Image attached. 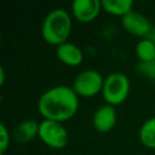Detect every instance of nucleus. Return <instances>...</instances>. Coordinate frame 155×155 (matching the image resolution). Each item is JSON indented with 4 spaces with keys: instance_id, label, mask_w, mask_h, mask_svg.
Instances as JSON below:
<instances>
[{
    "instance_id": "1",
    "label": "nucleus",
    "mask_w": 155,
    "mask_h": 155,
    "mask_svg": "<svg viewBox=\"0 0 155 155\" xmlns=\"http://www.w3.org/2000/svg\"><path fill=\"white\" fill-rule=\"evenodd\" d=\"M79 109V97L65 85L46 90L38 101V110L44 120L64 122L70 120Z\"/></svg>"
},
{
    "instance_id": "2",
    "label": "nucleus",
    "mask_w": 155,
    "mask_h": 155,
    "mask_svg": "<svg viewBox=\"0 0 155 155\" xmlns=\"http://www.w3.org/2000/svg\"><path fill=\"white\" fill-rule=\"evenodd\" d=\"M71 31V16L64 8H53L44 18L41 36L45 42L59 46L68 41Z\"/></svg>"
},
{
    "instance_id": "3",
    "label": "nucleus",
    "mask_w": 155,
    "mask_h": 155,
    "mask_svg": "<svg viewBox=\"0 0 155 155\" xmlns=\"http://www.w3.org/2000/svg\"><path fill=\"white\" fill-rule=\"evenodd\" d=\"M130 88L131 84L125 74L119 71L110 73L104 78L102 97L105 104L116 107L126 101L130 93Z\"/></svg>"
},
{
    "instance_id": "4",
    "label": "nucleus",
    "mask_w": 155,
    "mask_h": 155,
    "mask_svg": "<svg viewBox=\"0 0 155 155\" xmlns=\"http://www.w3.org/2000/svg\"><path fill=\"white\" fill-rule=\"evenodd\" d=\"M103 84L104 78L99 71L94 69H86L75 76L71 88L78 97L91 98L98 93H102Z\"/></svg>"
},
{
    "instance_id": "5",
    "label": "nucleus",
    "mask_w": 155,
    "mask_h": 155,
    "mask_svg": "<svg viewBox=\"0 0 155 155\" xmlns=\"http://www.w3.org/2000/svg\"><path fill=\"white\" fill-rule=\"evenodd\" d=\"M40 140L52 149H63L69 142V133L62 122L42 120L39 122Z\"/></svg>"
},
{
    "instance_id": "6",
    "label": "nucleus",
    "mask_w": 155,
    "mask_h": 155,
    "mask_svg": "<svg viewBox=\"0 0 155 155\" xmlns=\"http://www.w3.org/2000/svg\"><path fill=\"white\" fill-rule=\"evenodd\" d=\"M102 11L99 0H74L71 2V16L80 23L93 22Z\"/></svg>"
},
{
    "instance_id": "7",
    "label": "nucleus",
    "mask_w": 155,
    "mask_h": 155,
    "mask_svg": "<svg viewBox=\"0 0 155 155\" xmlns=\"http://www.w3.org/2000/svg\"><path fill=\"white\" fill-rule=\"evenodd\" d=\"M121 25L127 33L134 36H145L151 30L149 19L144 15L134 11H131L121 18Z\"/></svg>"
},
{
    "instance_id": "8",
    "label": "nucleus",
    "mask_w": 155,
    "mask_h": 155,
    "mask_svg": "<svg viewBox=\"0 0 155 155\" xmlns=\"http://www.w3.org/2000/svg\"><path fill=\"white\" fill-rule=\"evenodd\" d=\"M117 113L115 107L104 104L101 105L92 116V126L96 131L105 133L109 132L116 124Z\"/></svg>"
},
{
    "instance_id": "9",
    "label": "nucleus",
    "mask_w": 155,
    "mask_h": 155,
    "mask_svg": "<svg viewBox=\"0 0 155 155\" xmlns=\"http://www.w3.org/2000/svg\"><path fill=\"white\" fill-rule=\"evenodd\" d=\"M56 56L59 62L68 67H78L84 61V53L81 48L69 41L56 47Z\"/></svg>"
},
{
    "instance_id": "10",
    "label": "nucleus",
    "mask_w": 155,
    "mask_h": 155,
    "mask_svg": "<svg viewBox=\"0 0 155 155\" xmlns=\"http://www.w3.org/2000/svg\"><path fill=\"white\" fill-rule=\"evenodd\" d=\"M132 0H102V10L111 16L125 17L132 11Z\"/></svg>"
},
{
    "instance_id": "11",
    "label": "nucleus",
    "mask_w": 155,
    "mask_h": 155,
    "mask_svg": "<svg viewBox=\"0 0 155 155\" xmlns=\"http://www.w3.org/2000/svg\"><path fill=\"white\" fill-rule=\"evenodd\" d=\"M15 136L19 142H29L39 136V124L35 120H24L17 126Z\"/></svg>"
},
{
    "instance_id": "12",
    "label": "nucleus",
    "mask_w": 155,
    "mask_h": 155,
    "mask_svg": "<svg viewBox=\"0 0 155 155\" xmlns=\"http://www.w3.org/2000/svg\"><path fill=\"white\" fill-rule=\"evenodd\" d=\"M136 56L140 63H155V42L153 39H142L136 45Z\"/></svg>"
},
{
    "instance_id": "13",
    "label": "nucleus",
    "mask_w": 155,
    "mask_h": 155,
    "mask_svg": "<svg viewBox=\"0 0 155 155\" xmlns=\"http://www.w3.org/2000/svg\"><path fill=\"white\" fill-rule=\"evenodd\" d=\"M139 140L149 149H155V116L148 119L139 128Z\"/></svg>"
},
{
    "instance_id": "14",
    "label": "nucleus",
    "mask_w": 155,
    "mask_h": 155,
    "mask_svg": "<svg viewBox=\"0 0 155 155\" xmlns=\"http://www.w3.org/2000/svg\"><path fill=\"white\" fill-rule=\"evenodd\" d=\"M10 144V133L4 124H0V154H5Z\"/></svg>"
},
{
    "instance_id": "15",
    "label": "nucleus",
    "mask_w": 155,
    "mask_h": 155,
    "mask_svg": "<svg viewBox=\"0 0 155 155\" xmlns=\"http://www.w3.org/2000/svg\"><path fill=\"white\" fill-rule=\"evenodd\" d=\"M139 70L144 75H148L149 78H154L155 80V63H140Z\"/></svg>"
},
{
    "instance_id": "16",
    "label": "nucleus",
    "mask_w": 155,
    "mask_h": 155,
    "mask_svg": "<svg viewBox=\"0 0 155 155\" xmlns=\"http://www.w3.org/2000/svg\"><path fill=\"white\" fill-rule=\"evenodd\" d=\"M5 82V70L2 67H0V85H4Z\"/></svg>"
},
{
    "instance_id": "17",
    "label": "nucleus",
    "mask_w": 155,
    "mask_h": 155,
    "mask_svg": "<svg viewBox=\"0 0 155 155\" xmlns=\"http://www.w3.org/2000/svg\"><path fill=\"white\" fill-rule=\"evenodd\" d=\"M151 39H153V41L155 42V30H154V33H153V38H151Z\"/></svg>"
},
{
    "instance_id": "18",
    "label": "nucleus",
    "mask_w": 155,
    "mask_h": 155,
    "mask_svg": "<svg viewBox=\"0 0 155 155\" xmlns=\"http://www.w3.org/2000/svg\"><path fill=\"white\" fill-rule=\"evenodd\" d=\"M154 88H155V80H154Z\"/></svg>"
},
{
    "instance_id": "19",
    "label": "nucleus",
    "mask_w": 155,
    "mask_h": 155,
    "mask_svg": "<svg viewBox=\"0 0 155 155\" xmlns=\"http://www.w3.org/2000/svg\"><path fill=\"white\" fill-rule=\"evenodd\" d=\"M0 155H5V154H0Z\"/></svg>"
}]
</instances>
